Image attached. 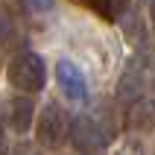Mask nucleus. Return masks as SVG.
<instances>
[{"label":"nucleus","mask_w":155,"mask_h":155,"mask_svg":"<svg viewBox=\"0 0 155 155\" xmlns=\"http://www.w3.org/2000/svg\"><path fill=\"white\" fill-rule=\"evenodd\" d=\"M9 82L26 94H35V91H41L44 82H47V64L38 53H18L15 59L9 61V70H6Z\"/></svg>","instance_id":"nucleus-1"},{"label":"nucleus","mask_w":155,"mask_h":155,"mask_svg":"<svg viewBox=\"0 0 155 155\" xmlns=\"http://www.w3.org/2000/svg\"><path fill=\"white\" fill-rule=\"evenodd\" d=\"M35 135H38V143L44 149H59L64 143V138L70 135V120H68V114H64V108L59 103L44 105V111L38 114Z\"/></svg>","instance_id":"nucleus-2"},{"label":"nucleus","mask_w":155,"mask_h":155,"mask_svg":"<svg viewBox=\"0 0 155 155\" xmlns=\"http://www.w3.org/2000/svg\"><path fill=\"white\" fill-rule=\"evenodd\" d=\"M70 140L82 155H103L105 147H108V135L103 132V126L94 117H85V114L70 120Z\"/></svg>","instance_id":"nucleus-3"},{"label":"nucleus","mask_w":155,"mask_h":155,"mask_svg":"<svg viewBox=\"0 0 155 155\" xmlns=\"http://www.w3.org/2000/svg\"><path fill=\"white\" fill-rule=\"evenodd\" d=\"M56 79H59V88L64 91V97H68V100L82 103V100L88 97L85 73H82V70H79L70 59H59V64H56Z\"/></svg>","instance_id":"nucleus-4"},{"label":"nucleus","mask_w":155,"mask_h":155,"mask_svg":"<svg viewBox=\"0 0 155 155\" xmlns=\"http://www.w3.org/2000/svg\"><path fill=\"white\" fill-rule=\"evenodd\" d=\"M143 82H147V70H143V59L138 56L123 70L120 85H117V100H138L140 91H143Z\"/></svg>","instance_id":"nucleus-5"},{"label":"nucleus","mask_w":155,"mask_h":155,"mask_svg":"<svg viewBox=\"0 0 155 155\" xmlns=\"http://www.w3.org/2000/svg\"><path fill=\"white\" fill-rule=\"evenodd\" d=\"M32 114H35V105L29 97H15L9 103V123L15 132H26L32 126Z\"/></svg>","instance_id":"nucleus-6"},{"label":"nucleus","mask_w":155,"mask_h":155,"mask_svg":"<svg viewBox=\"0 0 155 155\" xmlns=\"http://www.w3.org/2000/svg\"><path fill=\"white\" fill-rule=\"evenodd\" d=\"M132 123H135L138 129L155 126V103L152 100H138V103L132 105Z\"/></svg>","instance_id":"nucleus-7"},{"label":"nucleus","mask_w":155,"mask_h":155,"mask_svg":"<svg viewBox=\"0 0 155 155\" xmlns=\"http://www.w3.org/2000/svg\"><path fill=\"white\" fill-rule=\"evenodd\" d=\"M18 38V24L15 18L9 15V9L0 3V50H9Z\"/></svg>","instance_id":"nucleus-8"},{"label":"nucleus","mask_w":155,"mask_h":155,"mask_svg":"<svg viewBox=\"0 0 155 155\" xmlns=\"http://www.w3.org/2000/svg\"><path fill=\"white\" fill-rule=\"evenodd\" d=\"M117 155H143V147H140V140H126L123 149H117Z\"/></svg>","instance_id":"nucleus-9"},{"label":"nucleus","mask_w":155,"mask_h":155,"mask_svg":"<svg viewBox=\"0 0 155 155\" xmlns=\"http://www.w3.org/2000/svg\"><path fill=\"white\" fill-rule=\"evenodd\" d=\"M85 3H88V6H94L103 18H111V3H108V0H85Z\"/></svg>","instance_id":"nucleus-10"},{"label":"nucleus","mask_w":155,"mask_h":155,"mask_svg":"<svg viewBox=\"0 0 155 155\" xmlns=\"http://www.w3.org/2000/svg\"><path fill=\"white\" fill-rule=\"evenodd\" d=\"M12 155H38V149H35L32 143H18Z\"/></svg>","instance_id":"nucleus-11"},{"label":"nucleus","mask_w":155,"mask_h":155,"mask_svg":"<svg viewBox=\"0 0 155 155\" xmlns=\"http://www.w3.org/2000/svg\"><path fill=\"white\" fill-rule=\"evenodd\" d=\"M29 6H32V9H38V12H47V9H53V6H56V0H29Z\"/></svg>","instance_id":"nucleus-12"},{"label":"nucleus","mask_w":155,"mask_h":155,"mask_svg":"<svg viewBox=\"0 0 155 155\" xmlns=\"http://www.w3.org/2000/svg\"><path fill=\"white\" fill-rule=\"evenodd\" d=\"M0 155H9V143H6V132L0 126Z\"/></svg>","instance_id":"nucleus-13"},{"label":"nucleus","mask_w":155,"mask_h":155,"mask_svg":"<svg viewBox=\"0 0 155 155\" xmlns=\"http://www.w3.org/2000/svg\"><path fill=\"white\" fill-rule=\"evenodd\" d=\"M149 18H152V24H155V0H149Z\"/></svg>","instance_id":"nucleus-14"}]
</instances>
